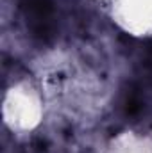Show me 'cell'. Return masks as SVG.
Listing matches in <instances>:
<instances>
[{"instance_id":"1","label":"cell","mask_w":152,"mask_h":153,"mask_svg":"<svg viewBox=\"0 0 152 153\" xmlns=\"http://www.w3.org/2000/svg\"><path fill=\"white\" fill-rule=\"evenodd\" d=\"M41 98L29 82H13L4 93V123L13 132H27L38 126Z\"/></svg>"},{"instance_id":"2","label":"cell","mask_w":152,"mask_h":153,"mask_svg":"<svg viewBox=\"0 0 152 153\" xmlns=\"http://www.w3.org/2000/svg\"><path fill=\"white\" fill-rule=\"evenodd\" d=\"M111 153H152V146L140 137L125 135L116 139V144H113Z\"/></svg>"}]
</instances>
